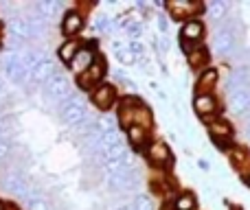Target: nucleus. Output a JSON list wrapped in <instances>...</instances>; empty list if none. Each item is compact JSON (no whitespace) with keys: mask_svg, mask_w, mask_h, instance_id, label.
<instances>
[{"mask_svg":"<svg viewBox=\"0 0 250 210\" xmlns=\"http://www.w3.org/2000/svg\"><path fill=\"white\" fill-rule=\"evenodd\" d=\"M246 116H248V118H250V107H248V110H246Z\"/></svg>","mask_w":250,"mask_h":210,"instance_id":"58836bf2","label":"nucleus"},{"mask_svg":"<svg viewBox=\"0 0 250 210\" xmlns=\"http://www.w3.org/2000/svg\"><path fill=\"white\" fill-rule=\"evenodd\" d=\"M97 29H99L101 33H110V31H112V20L105 18V16H101L99 20H97Z\"/></svg>","mask_w":250,"mask_h":210,"instance_id":"c756f323","label":"nucleus"},{"mask_svg":"<svg viewBox=\"0 0 250 210\" xmlns=\"http://www.w3.org/2000/svg\"><path fill=\"white\" fill-rule=\"evenodd\" d=\"M0 42H2V33H0Z\"/></svg>","mask_w":250,"mask_h":210,"instance_id":"a19ab883","label":"nucleus"},{"mask_svg":"<svg viewBox=\"0 0 250 210\" xmlns=\"http://www.w3.org/2000/svg\"><path fill=\"white\" fill-rule=\"evenodd\" d=\"M207 59H208V53H207V48H202V46L187 57V61H189L191 68H200V66H204L207 64Z\"/></svg>","mask_w":250,"mask_h":210,"instance_id":"393cba45","label":"nucleus"},{"mask_svg":"<svg viewBox=\"0 0 250 210\" xmlns=\"http://www.w3.org/2000/svg\"><path fill=\"white\" fill-rule=\"evenodd\" d=\"M24 210H48V204L44 202V199L40 197V193L35 191V193L24 202Z\"/></svg>","mask_w":250,"mask_h":210,"instance_id":"a878e982","label":"nucleus"},{"mask_svg":"<svg viewBox=\"0 0 250 210\" xmlns=\"http://www.w3.org/2000/svg\"><path fill=\"white\" fill-rule=\"evenodd\" d=\"M0 210H7V204H4L2 199H0Z\"/></svg>","mask_w":250,"mask_h":210,"instance_id":"c9c22d12","label":"nucleus"},{"mask_svg":"<svg viewBox=\"0 0 250 210\" xmlns=\"http://www.w3.org/2000/svg\"><path fill=\"white\" fill-rule=\"evenodd\" d=\"M70 96H73L70 95V81L66 75L55 73V77L44 86V99L51 105H62L66 99H70Z\"/></svg>","mask_w":250,"mask_h":210,"instance_id":"7ed1b4c3","label":"nucleus"},{"mask_svg":"<svg viewBox=\"0 0 250 210\" xmlns=\"http://www.w3.org/2000/svg\"><path fill=\"white\" fill-rule=\"evenodd\" d=\"M127 51L132 53L134 59H136V57H145V44H141V42H129V44H127Z\"/></svg>","mask_w":250,"mask_h":210,"instance_id":"cd10ccee","label":"nucleus"},{"mask_svg":"<svg viewBox=\"0 0 250 210\" xmlns=\"http://www.w3.org/2000/svg\"><path fill=\"white\" fill-rule=\"evenodd\" d=\"M97 59V51L95 46H90V44H82V48L77 51V55L73 57V61L68 64V68L73 70L75 77H79V75H83L88 68L92 66V61Z\"/></svg>","mask_w":250,"mask_h":210,"instance_id":"0eeeda50","label":"nucleus"},{"mask_svg":"<svg viewBox=\"0 0 250 210\" xmlns=\"http://www.w3.org/2000/svg\"><path fill=\"white\" fill-rule=\"evenodd\" d=\"M229 107L233 114H246V110L250 107V86L242 88V90L233 92L230 95V101H229Z\"/></svg>","mask_w":250,"mask_h":210,"instance_id":"f3484780","label":"nucleus"},{"mask_svg":"<svg viewBox=\"0 0 250 210\" xmlns=\"http://www.w3.org/2000/svg\"><path fill=\"white\" fill-rule=\"evenodd\" d=\"M117 145H123V136H121V132H104V136H101V149L104 151H108V149H112V147H117Z\"/></svg>","mask_w":250,"mask_h":210,"instance_id":"b1692460","label":"nucleus"},{"mask_svg":"<svg viewBox=\"0 0 250 210\" xmlns=\"http://www.w3.org/2000/svg\"><path fill=\"white\" fill-rule=\"evenodd\" d=\"M158 48H160V53H167V51H169V39L165 38V35H160V39H158Z\"/></svg>","mask_w":250,"mask_h":210,"instance_id":"72a5a7b5","label":"nucleus"},{"mask_svg":"<svg viewBox=\"0 0 250 210\" xmlns=\"http://www.w3.org/2000/svg\"><path fill=\"white\" fill-rule=\"evenodd\" d=\"M204 11L208 13L211 20H222L226 16V11H229V2H224V0H211L208 4H204Z\"/></svg>","mask_w":250,"mask_h":210,"instance_id":"5701e85b","label":"nucleus"},{"mask_svg":"<svg viewBox=\"0 0 250 210\" xmlns=\"http://www.w3.org/2000/svg\"><path fill=\"white\" fill-rule=\"evenodd\" d=\"M180 48H182V53H185V55H187V57H189V55H191V53H195V51H198V48H200V44L182 42V39H180Z\"/></svg>","mask_w":250,"mask_h":210,"instance_id":"2f4dec72","label":"nucleus"},{"mask_svg":"<svg viewBox=\"0 0 250 210\" xmlns=\"http://www.w3.org/2000/svg\"><path fill=\"white\" fill-rule=\"evenodd\" d=\"M2 70L16 86H24V83L31 81V70L26 68L24 61H22V57L16 55V53H4Z\"/></svg>","mask_w":250,"mask_h":210,"instance_id":"f03ea898","label":"nucleus"},{"mask_svg":"<svg viewBox=\"0 0 250 210\" xmlns=\"http://www.w3.org/2000/svg\"><path fill=\"white\" fill-rule=\"evenodd\" d=\"M0 90H2V83H0Z\"/></svg>","mask_w":250,"mask_h":210,"instance_id":"79ce46f5","label":"nucleus"},{"mask_svg":"<svg viewBox=\"0 0 250 210\" xmlns=\"http://www.w3.org/2000/svg\"><path fill=\"white\" fill-rule=\"evenodd\" d=\"M7 210H16V208H11V206H7Z\"/></svg>","mask_w":250,"mask_h":210,"instance_id":"ea45409f","label":"nucleus"},{"mask_svg":"<svg viewBox=\"0 0 250 210\" xmlns=\"http://www.w3.org/2000/svg\"><path fill=\"white\" fill-rule=\"evenodd\" d=\"M82 29H83V16L82 13L79 11H66L64 18H62V33L70 39L73 35H77Z\"/></svg>","mask_w":250,"mask_h":210,"instance_id":"4468645a","label":"nucleus"},{"mask_svg":"<svg viewBox=\"0 0 250 210\" xmlns=\"http://www.w3.org/2000/svg\"><path fill=\"white\" fill-rule=\"evenodd\" d=\"M158 29H160V33H167V29H169V22H167V18H163V16L158 18Z\"/></svg>","mask_w":250,"mask_h":210,"instance_id":"f704fd0d","label":"nucleus"},{"mask_svg":"<svg viewBox=\"0 0 250 210\" xmlns=\"http://www.w3.org/2000/svg\"><path fill=\"white\" fill-rule=\"evenodd\" d=\"M193 110L204 123H211V116H215L217 112V99L215 95H195L193 96Z\"/></svg>","mask_w":250,"mask_h":210,"instance_id":"1a4fd4ad","label":"nucleus"},{"mask_svg":"<svg viewBox=\"0 0 250 210\" xmlns=\"http://www.w3.org/2000/svg\"><path fill=\"white\" fill-rule=\"evenodd\" d=\"M208 134L215 140H229L233 136V125L226 123V120H211L208 123Z\"/></svg>","mask_w":250,"mask_h":210,"instance_id":"6ab92c4d","label":"nucleus"},{"mask_svg":"<svg viewBox=\"0 0 250 210\" xmlns=\"http://www.w3.org/2000/svg\"><path fill=\"white\" fill-rule=\"evenodd\" d=\"M90 101L99 110H110V107L117 103V88L112 83H101V86H97L90 92Z\"/></svg>","mask_w":250,"mask_h":210,"instance_id":"6e6552de","label":"nucleus"},{"mask_svg":"<svg viewBox=\"0 0 250 210\" xmlns=\"http://www.w3.org/2000/svg\"><path fill=\"white\" fill-rule=\"evenodd\" d=\"M145 158L149 160L154 167L167 169L173 164V153L163 140H149L145 147Z\"/></svg>","mask_w":250,"mask_h":210,"instance_id":"423d86ee","label":"nucleus"},{"mask_svg":"<svg viewBox=\"0 0 250 210\" xmlns=\"http://www.w3.org/2000/svg\"><path fill=\"white\" fill-rule=\"evenodd\" d=\"M53 77H55V61L48 55H44L42 59H40V64L35 66V70L31 73V79H33L35 83H40V86H46Z\"/></svg>","mask_w":250,"mask_h":210,"instance_id":"f8f14e48","label":"nucleus"},{"mask_svg":"<svg viewBox=\"0 0 250 210\" xmlns=\"http://www.w3.org/2000/svg\"><path fill=\"white\" fill-rule=\"evenodd\" d=\"M204 38V24L202 20L193 18V20H187L180 29V39L182 42H191V44H200V39Z\"/></svg>","mask_w":250,"mask_h":210,"instance_id":"ddd939ff","label":"nucleus"},{"mask_svg":"<svg viewBox=\"0 0 250 210\" xmlns=\"http://www.w3.org/2000/svg\"><path fill=\"white\" fill-rule=\"evenodd\" d=\"M33 11L35 16H40L42 20L48 22L62 11V2L60 0H38V2H33Z\"/></svg>","mask_w":250,"mask_h":210,"instance_id":"dca6fc26","label":"nucleus"},{"mask_svg":"<svg viewBox=\"0 0 250 210\" xmlns=\"http://www.w3.org/2000/svg\"><path fill=\"white\" fill-rule=\"evenodd\" d=\"M217 79H220L217 68H204L198 77V83H195V95H211Z\"/></svg>","mask_w":250,"mask_h":210,"instance_id":"2eb2a0df","label":"nucleus"},{"mask_svg":"<svg viewBox=\"0 0 250 210\" xmlns=\"http://www.w3.org/2000/svg\"><path fill=\"white\" fill-rule=\"evenodd\" d=\"M230 158H233L235 167H242V162H246L248 155H246V151H242V149H233L230 151Z\"/></svg>","mask_w":250,"mask_h":210,"instance_id":"c85d7f7f","label":"nucleus"},{"mask_svg":"<svg viewBox=\"0 0 250 210\" xmlns=\"http://www.w3.org/2000/svg\"><path fill=\"white\" fill-rule=\"evenodd\" d=\"M9 31H11V35L16 39H33L31 38V24L26 18H13L11 22H9Z\"/></svg>","mask_w":250,"mask_h":210,"instance_id":"a211bd4d","label":"nucleus"},{"mask_svg":"<svg viewBox=\"0 0 250 210\" xmlns=\"http://www.w3.org/2000/svg\"><path fill=\"white\" fill-rule=\"evenodd\" d=\"M246 136L250 138V125H248V127H246Z\"/></svg>","mask_w":250,"mask_h":210,"instance_id":"4c0bfd02","label":"nucleus"},{"mask_svg":"<svg viewBox=\"0 0 250 210\" xmlns=\"http://www.w3.org/2000/svg\"><path fill=\"white\" fill-rule=\"evenodd\" d=\"M132 208L134 210H156L149 195H138V197L132 202Z\"/></svg>","mask_w":250,"mask_h":210,"instance_id":"bb28decb","label":"nucleus"},{"mask_svg":"<svg viewBox=\"0 0 250 210\" xmlns=\"http://www.w3.org/2000/svg\"><path fill=\"white\" fill-rule=\"evenodd\" d=\"M235 31L230 29V24H224L217 29L215 42H213V48H215L217 55H230L235 51Z\"/></svg>","mask_w":250,"mask_h":210,"instance_id":"9d476101","label":"nucleus"},{"mask_svg":"<svg viewBox=\"0 0 250 210\" xmlns=\"http://www.w3.org/2000/svg\"><path fill=\"white\" fill-rule=\"evenodd\" d=\"M0 186H2L7 193H11L13 197H18L22 204L26 202V199L31 197V195L35 193V189H31V184L26 182V177L22 175L20 171H11L7 173V175L0 180Z\"/></svg>","mask_w":250,"mask_h":210,"instance_id":"20e7f679","label":"nucleus"},{"mask_svg":"<svg viewBox=\"0 0 250 210\" xmlns=\"http://www.w3.org/2000/svg\"><path fill=\"white\" fill-rule=\"evenodd\" d=\"M171 210H198V199L191 193H180L171 204Z\"/></svg>","mask_w":250,"mask_h":210,"instance_id":"4be33fe9","label":"nucleus"},{"mask_svg":"<svg viewBox=\"0 0 250 210\" xmlns=\"http://www.w3.org/2000/svg\"><path fill=\"white\" fill-rule=\"evenodd\" d=\"M57 110H60V116L62 120H64L68 127H79L82 123H86V105H83L82 99H77V96H70V99H66L62 105H57Z\"/></svg>","mask_w":250,"mask_h":210,"instance_id":"39448f33","label":"nucleus"},{"mask_svg":"<svg viewBox=\"0 0 250 210\" xmlns=\"http://www.w3.org/2000/svg\"><path fill=\"white\" fill-rule=\"evenodd\" d=\"M9 155V140H4V138H0V162H2L4 158Z\"/></svg>","mask_w":250,"mask_h":210,"instance_id":"473e14b6","label":"nucleus"},{"mask_svg":"<svg viewBox=\"0 0 250 210\" xmlns=\"http://www.w3.org/2000/svg\"><path fill=\"white\" fill-rule=\"evenodd\" d=\"M2 127H4V123H2V118H0V138H2Z\"/></svg>","mask_w":250,"mask_h":210,"instance_id":"e433bc0d","label":"nucleus"},{"mask_svg":"<svg viewBox=\"0 0 250 210\" xmlns=\"http://www.w3.org/2000/svg\"><path fill=\"white\" fill-rule=\"evenodd\" d=\"M105 75H108V64H105V59L101 55H97V59L92 61V66L86 70L83 75H79L75 81H77V88L83 92H92L97 86H101L105 79Z\"/></svg>","mask_w":250,"mask_h":210,"instance_id":"f257e3e1","label":"nucleus"},{"mask_svg":"<svg viewBox=\"0 0 250 210\" xmlns=\"http://www.w3.org/2000/svg\"><path fill=\"white\" fill-rule=\"evenodd\" d=\"M165 7L169 9V13H171L173 20H193L195 11H204V4L200 2H182V0H178V2H167Z\"/></svg>","mask_w":250,"mask_h":210,"instance_id":"9b49d317","label":"nucleus"},{"mask_svg":"<svg viewBox=\"0 0 250 210\" xmlns=\"http://www.w3.org/2000/svg\"><path fill=\"white\" fill-rule=\"evenodd\" d=\"M79 48H82V42H77V39H66V42L57 48V55H60V59L64 61V64H70Z\"/></svg>","mask_w":250,"mask_h":210,"instance_id":"412c9836","label":"nucleus"},{"mask_svg":"<svg viewBox=\"0 0 250 210\" xmlns=\"http://www.w3.org/2000/svg\"><path fill=\"white\" fill-rule=\"evenodd\" d=\"M117 59L121 61V64H134V57H132V53L127 51V48H119V53H117Z\"/></svg>","mask_w":250,"mask_h":210,"instance_id":"7c9ffc66","label":"nucleus"},{"mask_svg":"<svg viewBox=\"0 0 250 210\" xmlns=\"http://www.w3.org/2000/svg\"><path fill=\"white\" fill-rule=\"evenodd\" d=\"M125 138H127L132 145L136 147H147V142H149V136H147V129L141 127V125H129V127H125Z\"/></svg>","mask_w":250,"mask_h":210,"instance_id":"aec40b11","label":"nucleus"}]
</instances>
